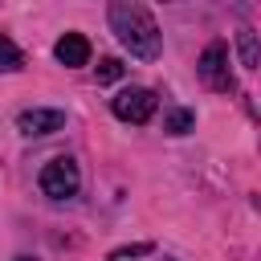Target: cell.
<instances>
[{
  "label": "cell",
  "mask_w": 261,
  "mask_h": 261,
  "mask_svg": "<svg viewBox=\"0 0 261 261\" xmlns=\"http://www.w3.org/2000/svg\"><path fill=\"white\" fill-rule=\"evenodd\" d=\"M196 73H200V82H204L208 90L228 94V90H232V73H228V45H224V41H212V45L200 53Z\"/></svg>",
  "instance_id": "3957f363"
},
{
  "label": "cell",
  "mask_w": 261,
  "mask_h": 261,
  "mask_svg": "<svg viewBox=\"0 0 261 261\" xmlns=\"http://www.w3.org/2000/svg\"><path fill=\"white\" fill-rule=\"evenodd\" d=\"M57 61L65 65V69H77V65H86L90 61V41L82 37V33H65L61 41H57Z\"/></svg>",
  "instance_id": "8992f818"
},
{
  "label": "cell",
  "mask_w": 261,
  "mask_h": 261,
  "mask_svg": "<svg viewBox=\"0 0 261 261\" xmlns=\"http://www.w3.org/2000/svg\"><path fill=\"white\" fill-rule=\"evenodd\" d=\"M65 126V110H53V106H33L16 118V130L29 135V139H41V135H53Z\"/></svg>",
  "instance_id": "5b68a950"
},
{
  "label": "cell",
  "mask_w": 261,
  "mask_h": 261,
  "mask_svg": "<svg viewBox=\"0 0 261 261\" xmlns=\"http://www.w3.org/2000/svg\"><path fill=\"white\" fill-rule=\"evenodd\" d=\"M237 45H241V65H245V69H257V33L241 29V33H237Z\"/></svg>",
  "instance_id": "9c48e42d"
},
{
  "label": "cell",
  "mask_w": 261,
  "mask_h": 261,
  "mask_svg": "<svg viewBox=\"0 0 261 261\" xmlns=\"http://www.w3.org/2000/svg\"><path fill=\"white\" fill-rule=\"evenodd\" d=\"M110 29L122 41V49H130V57H139V61H155L159 49H163L155 16L135 0H114L110 4Z\"/></svg>",
  "instance_id": "6da1fadb"
},
{
  "label": "cell",
  "mask_w": 261,
  "mask_h": 261,
  "mask_svg": "<svg viewBox=\"0 0 261 261\" xmlns=\"http://www.w3.org/2000/svg\"><path fill=\"white\" fill-rule=\"evenodd\" d=\"M192 126H196V114H192L188 106H175V110L163 114V130H167V135H188Z\"/></svg>",
  "instance_id": "52a82bcc"
},
{
  "label": "cell",
  "mask_w": 261,
  "mask_h": 261,
  "mask_svg": "<svg viewBox=\"0 0 261 261\" xmlns=\"http://www.w3.org/2000/svg\"><path fill=\"white\" fill-rule=\"evenodd\" d=\"M143 253H151V245H147V241H139V245H122V249H114V253H110V261H126V257H143Z\"/></svg>",
  "instance_id": "8fae6325"
},
{
  "label": "cell",
  "mask_w": 261,
  "mask_h": 261,
  "mask_svg": "<svg viewBox=\"0 0 261 261\" xmlns=\"http://www.w3.org/2000/svg\"><path fill=\"white\" fill-rule=\"evenodd\" d=\"M16 261H33V257H16Z\"/></svg>",
  "instance_id": "7c38bea8"
},
{
  "label": "cell",
  "mask_w": 261,
  "mask_h": 261,
  "mask_svg": "<svg viewBox=\"0 0 261 261\" xmlns=\"http://www.w3.org/2000/svg\"><path fill=\"white\" fill-rule=\"evenodd\" d=\"M37 184H41V192H45L49 200H69V196H77V188H82V171H77L73 159L57 155V159H49V163L41 167Z\"/></svg>",
  "instance_id": "7a4b0ae2"
},
{
  "label": "cell",
  "mask_w": 261,
  "mask_h": 261,
  "mask_svg": "<svg viewBox=\"0 0 261 261\" xmlns=\"http://www.w3.org/2000/svg\"><path fill=\"white\" fill-rule=\"evenodd\" d=\"M20 65H24V53L12 45V37L0 33V69H4V73H16Z\"/></svg>",
  "instance_id": "ba28073f"
},
{
  "label": "cell",
  "mask_w": 261,
  "mask_h": 261,
  "mask_svg": "<svg viewBox=\"0 0 261 261\" xmlns=\"http://www.w3.org/2000/svg\"><path fill=\"white\" fill-rule=\"evenodd\" d=\"M155 106H159V98H155V90H147V86H130V90H122L114 102H110V110L122 118V122H147L151 114H155Z\"/></svg>",
  "instance_id": "277c9868"
},
{
  "label": "cell",
  "mask_w": 261,
  "mask_h": 261,
  "mask_svg": "<svg viewBox=\"0 0 261 261\" xmlns=\"http://www.w3.org/2000/svg\"><path fill=\"white\" fill-rule=\"evenodd\" d=\"M118 77H122V61L118 57H102L98 61V82L106 86V82H118Z\"/></svg>",
  "instance_id": "30bf717a"
}]
</instances>
